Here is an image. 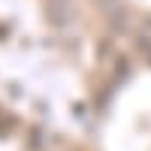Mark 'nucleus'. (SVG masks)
I'll return each mask as SVG.
<instances>
[{"mask_svg":"<svg viewBox=\"0 0 151 151\" xmlns=\"http://www.w3.org/2000/svg\"><path fill=\"white\" fill-rule=\"evenodd\" d=\"M121 3H124V0H97V6L103 9L106 15H112V12H118V9H121Z\"/></svg>","mask_w":151,"mask_h":151,"instance_id":"nucleus-1","label":"nucleus"}]
</instances>
